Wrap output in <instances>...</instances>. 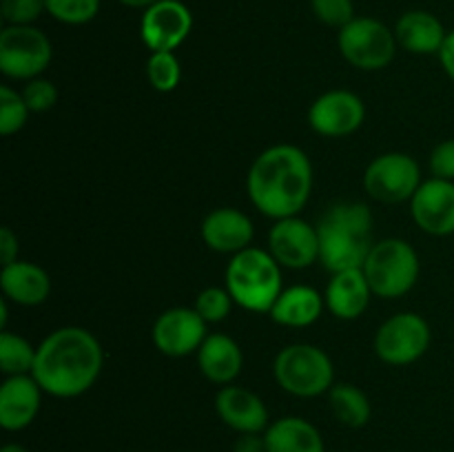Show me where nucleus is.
<instances>
[{
	"mask_svg": "<svg viewBox=\"0 0 454 452\" xmlns=\"http://www.w3.org/2000/svg\"><path fill=\"white\" fill-rule=\"evenodd\" d=\"M102 363L105 353L98 337L87 328L65 326L40 341L31 377L51 397L71 399L96 384Z\"/></svg>",
	"mask_w": 454,
	"mask_h": 452,
	"instance_id": "obj_1",
	"label": "nucleus"
},
{
	"mask_svg": "<svg viewBox=\"0 0 454 452\" xmlns=\"http://www.w3.org/2000/svg\"><path fill=\"white\" fill-rule=\"evenodd\" d=\"M253 207L270 220L293 217L313 191V164L295 144H275L253 160L247 177Z\"/></svg>",
	"mask_w": 454,
	"mask_h": 452,
	"instance_id": "obj_2",
	"label": "nucleus"
},
{
	"mask_svg": "<svg viewBox=\"0 0 454 452\" xmlns=\"http://www.w3.org/2000/svg\"><path fill=\"white\" fill-rule=\"evenodd\" d=\"M319 261L331 273L362 269L372 251V213L364 202H337L317 222Z\"/></svg>",
	"mask_w": 454,
	"mask_h": 452,
	"instance_id": "obj_3",
	"label": "nucleus"
},
{
	"mask_svg": "<svg viewBox=\"0 0 454 452\" xmlns=\"http://www.w3.org/2000/svg\"><path fill=\"white\" fill-rule=\"evenodd\" d=\"M226 288L242 308L251 313H270L284 291L282 266L264 248L248 246L229 261Z\"/></svg>",
	"mask_w": 454,
	"mask_h": 452,
	"instance_id": "obj_4",
	"label": "nucleus"
},
{
	"mask_svg": "<svg viewBox=\"0 0 454 452\" xmlns=\"http://www.w3.org/2000/svg\"><path fill=\"white\" fill-rule=\"evenodd\" d=\"M371 291L381 300H397L419 279V255L415 248L399 238H388L375 242L362 266Z\"/></svg>",
	"mask_w": 454,
	"mask_h": 452,
	"instance_id": "obj_5",
	"label": "nucleus"
},
{
	"mask_svg": "<svg viewBox=\"0 0 454 452\" xmlns=\"http://www.w3.org/2000/svg\"><path fill=\"white\" fill-rule=\"evenodd\" d=\"M273 375L279 388L293 397H319L335 384L331 357L313 344H291L278 353Z\"/></svg>",
	"mask_w": 454,
	"mask_h": 452,
	"instance_id": "obj_6",
	"label": "nucleus"
},
{
	"mask_svg": "<svg viewBox=\"0 0 454 452\" xmlns=\"http://www.w3.org/2000/svg\"><path fill=\"white\" fill-rule=\"evenodd\" d=\"M53 47L34 25H7L0 31V71L12 80L40 78L51 65Z\"/></svg>",
	"mask_w": 454,
	"mask_h": 452,
	"instance_id": "obj_7",
	"label": "nucleus"
},
{
	"mask_svg": "<svg viewBox=\"0 0 454 452\" xmlns=\"http://www.w3.org/2000/svg\"><path fill=\"white\" fill-rule=\"evenodd\" d=\"M337 44L348 65L362 71H380L393 62L397 53V38L388 25L377 18L357 16L340 29Z\"/></svg>",
	"mask_w": 454,
	"mask_h": 452,
	"instance_id": "obj_8",
	"label": "nucleus"
},
{
	"mask_svg": "<svg viewBox=\"0 0 454 452\" xmlns=\"http://www.w3.org/2000/svg\"><path fill=\"white\" fill-rule=\"evenodd\" d=\"M421 168L408 153H381L372 160L364 173V189L381 204L411 202L421 186Z\"/></svg>",
	"mask_w": 454,
	"mask_h": 452,
	"instance_id": "obj_9",
	"label": "nucleus"
},
{
	"mask_svg": "<svg viewBox=\"0 0 454 452\" xmlns=\"http://www.w3.org/2000/svg\"><path fill=\"white\" fill-rule=\"evenodd\" d=\"M430 348V326L421 315L397 313L375 335V353L390 366L415 363Z\"/></svg>",
	"mask_w": 454,
	"mask_h": 452,
	"instance_id": "obj_10",
	"label": "nucleus"
},
{
	"mask_svg": "<svg viewBox=\"0 0 454 452\" xmlns=\"http://www.w3.org/2000/svg\"><path fill=\"white\" fill-rule=\"evenodd\" d=\"M207 337V322L202 315L184 306L164 310L151 331L153 346L167 357H189L198 353Z\"/></svg>",
	"mask_w": 454,
	"mask_h": 452,
	"instance_id": "obj_11",
	"label": "nucleus"
},
{
	"mask_svg": "<svg viewBox=\"0 0 454 452\" xmlns=\"http://www.w3.org/2000/svg\"><path fill=\"white\" fill-rule=\"evenodd\" d=\"M193 29V13L182 0H160L145 9L140 22L142 43L151 53L176 51Z\"/></svg>",
	"mask_w": 454,
	"mask_h": 452,
	"instance_id": "obj_12",
	"label": "nucleus"
},
{
	"mask_svg": "<svg viewBox=\"0 0 454 452\" xmlns=\"http://www.w3.org/2000/svg\"><path fill=\"white\" fill-rule=\"evenodd\" d=\"M269 253L282 269H309L319 260L317 226L297 215L275 220L269 233Z\"/></svg>",
	"mask_w": 454,
	"mask_h": 452,
	"instance_id": "obj_13",
	"label": "nucleus"
},
{
	"mask_svg": "<svg viewBox=\"0 0 454 452\" xmlns=\"http://www.w3.org/2000/svg\"><path fill=\"white\" fill-rule=\"evenodd\" d=\"M366 118L362 97L346 89L326 91L310 105L309 124L324 137H346L357 131Z\"/></svg>",
	"mask_w": 454,
	"mask_h": 452,
	"instance_id": "obj_14",
	"label": "nucleus"
},
{
	"mask_svg": "<svg viewBox=\"0 0 454 452\" xmlns=\"http://www.w3.org/2000/svg\"><path fill=\"white\" fill-rule=\"evenodd\" d=\"M411 213L415 224L424 233L434 238H446L454 233V182L430 180L421 182L411 199Z\"/></svg>",
	"mask_w": 454,
	"mask_h": 452,
	"instance_id": "obj_15",
	"label": "nucleus"
},
{
	"mask_svg": "<svg viewBox=\"0 0 454 452\" xmlns=\"http://www.w3.org/2000/svg\"><path fill=\"white\" fill-rule=\"evenodd\" d=\"M38 381L31 375H13L0 386V425L9 433L25 430L35 421L43 403Z\"/></svg>",
	"mask_w": 454,
	"mask_h": 452,
	"instance_id": "obj_16",
	"label": "nucleus"
},
{
	"mask_svg": "<svg viewBox=\"0 0 454 452\" xmlns=\"http://www.w3.org/2000/svg\"><path fill=\"white\" fill-rule=\"evenodd\" d=\"M253 235H255V229H253L251 217L239 208H215L202 222L204 244L217 253L238 255L251 246Z\"/></svg>",
	"mask_w": 454,
	"mask_h": 452,
	"instance_id": "obj_17",
	"label": "nucleus"
},
{
	"mask_svg": "<svg viewBox=\"0 0 454 452\" xmlns=\"http://www.w3.org/2000/svg\"><path fill=\"white\" fill-rule=\"evenodd\" d=\"M215 410L220 419L239 434L266 433L270 425L266 403L242 386H224L215 397Z\"/></svg>",
	"mask_w": 454,
	"mask_h": 452,
	"instance_id": "obj_18",
	"label": "nucleus"
},
{
	"mask_svg": "<svg viewBox=\"0 0 454 452\" xmlns=\"http://www.w3.org/2000/svg\"><path fill=\"white\" fill-rule=\"evenodd\" d=\"M371 284H368L366 275L362 269H350L333 273L331 282H328L326 292H324V301H326L328 310L340 319H357L364 315V310L371 304Z\"/></svg>",
	"mask_w": 454,
	"mask_h": 452,
	"instance_id": "obj_19",
	"label": "nucleus"
},
{
	"mask_svg": "<svg viewBox=\"0 0 454 452\" xmlns=\"http://www.w3.org/2000/svg\"><path fill=\"white\" fill-rule=\"evenodd\" d=\"M393 31L399 47L417 53V56H433V53L439 56L443 40L448 35L442 20L434 13L424 12V9H412V12L403 13Z\"/></svg>",
	"mask_w": 454,
	"mask_h": 452,
	"instance_id": "obj_20",
	"label": "nucleus"
},
{
	"mask_svg": "<svg viewBox=\"0 0 454 452\" xmlns=\"http://www.w3.org/2000/svg\"><path fill=\"white\" fill-rule=\"evenodd\" d=\"M198 366L211 384L229 386L242 372L244 355L238 341L229 335L213 332L198 350Z\"/></svg>",
	"mask_w": 454,
	"mask_h": 452,
	"instance_id": "obj_21",
	"label": "nucleus"
},
{
	"mask_svg": "<svg viewBox=\"0 0 454 452\" xmlns=\"http://www.w3.org/2000/svg\"><path fill=\"white\" fill-rule=\"evenodd\" d=\"M0 288L4 297L20 306H40L51 292L47 270L31 261H12L0 270Z\"/></svg>",
	"mask_w": 454,
	"mask_h": 452,
	"instance_id": "obj_22",
	"label": "nucleus"
},
{
	"mask_svg": "<svg viewBox=\"0 0 454 452\" xmlns=\"http://www.w3.org/2000/svg\"><path fill=\"white\" fill-rule=\"evenodd\" d=\"M266 452H326L319 430L301 417H282L264 433Z\"/></svg>",
	"mask_w": 454,
	"mask_h": 452,
	"instance_id": "obj_23",
	"label": "nucleus"
},
{
	"mask_svg": "<svg viewBox=\"0 0 454 452\" xmlns=\"http://www.w3.org/2000/svg\"><path fill=\"white\" fill-rule=\"evenodd\" d=\"M324 297L313 286H291L284 288L282 295L270 308V317L279 326L306 328L319 319L324 310Z\"/></svg>",
	"mask_w": 454,
	"mask_h": 452,
	"instance_id": "obj_24",
	"label": "nucleus"
},
{
	"mask_svg": "<svg viewBox=\"0 0 454 452\" xmlns=\"http://www.w3.org/2000/svg\"><path fill=\"white\" fill-rule=\"evenodd\" d=\"M328 403L333 415L346 428H364L371 421L372 406L368 394L353 384H333L328 390Z\"/></svg>",
	"mask_w": 454,
	"mask_h": 452,
	"instance_id": "obj_25",
	"label": "nucleus"
},
{
	"mask_svg": "<svg viewBox=\"0 0 454 452\" xmlns=\"http://www.w3.org/2000/svg\"><path fill=\"white\" fill-rule=\"evenodd\" d=\"M35 353H38V348H34L25 337L13 335L9 331L0 332V368L7 377L31 375Z\"/></svg>",
	"mask_w": 454,
	"mask_h": 452,
	"instance_id": "obj_26",
	"label": "nucleus"
},
{
	"mask_svg": "<svg viewBox=\"0 0 454 452\" xmlns=\"http://www.w3.org/2000/svg\"><path fill=\"white\" fill-rule=\"evenodd\" d=\"M146 78L151 87L160 93L176 91L182 80L180 60L173 51H155L149 56L146 62Z\"/></svg>",
	"mask_w": 454,
	"mask_h": 452,
	"instance_id": "obj_27",
	"label": "nucleus"
},
{
	"mask_svg": "<svg viewBox=\"0 0 454 452\" xmlns=\"http://www.w3.org/2000/svg\"><path fill=\"white\" fill-rule=\"evenodd\" d=\"M44 9L62 25H87L100 12V0H44Z\"/></svg>",
	"mask_w": 454,
	"mask_h": 452,
	"instance_id": "obj_28",
	"label": "nucleus"
},
{
	"mask_svg": "<svg viewBox=\"0 0 454 452\" xmlns=\"http://www.w3.org/2000/svg\"><path fill=\"white\" fill-rule=\"evenodd\" d=\"M29 106H27L22 93H18L16 89L3 84L0 87V133L3 136H13V133L20 131L27 124L29 118Z\"/></svg>",
	"mask_w": 454,
	"mask_h": 452,
	"instance_id": "obj_29",
	"label": "nucleus"
},
{
	"mask_svg": "<svg viewBox=\"0 0 454 452\" xmlns=\"http://www.w3.org/2000/svg\"><path fill=\"white\" fill-rule=\"evenodd\" d=\"M231 306H233V297H231L229 288H204L195 300V310L202 315L207 323L224 322L231 313Z\"/></svg>",
	"mask_w": 454,
	"mask_h": 452,
	"instance_id": "obj_30",
	"label": "nucleus"
},
{
	"mask_svg": "<svg viewBox=\"0 0 454 452\" xmlns=\"http://www.w3.org/2000/svg\"><path fill=\"white\" fill-rule=\"evenodd\" d=\"M315 18L326 27L344 29L350 20H355V3L353 0H310Z\"/></svg>",
	"mask_w": 454,
	"mask_h": 452,
	"instance_id": "obj_31",
	"label": "nucleus"
},
{
	"mask_svg": "<svg viewBox=\"0 0 454 452\" xmlns=\"http://www.w3.org/2000/svg\"><path fill=\"white\" fill-rule=\"evenodd\" d=\"M22 97H25L27 106L31 113H44V111L53 109L58 102V89L56 84L49 82L44 78H34L25 84L22 89Z\"/></svg>",
	"mask_w": 454,
	"mask_h": 452,
	"instance_id": "obj_32",
	"label": "nucleus"
},
{
	"mask_svg": "<svg viewBox=\"0 0 454 452\" xmlns=\"http://www.w3.org/2000/svg\"><path fill=\"white\" fill-rule=\"evenodd\" d=\"M44 9V0H3L0 13L7 25H34Z\"/></svg>",
	"mask_w": 454,
	"mask_h": 452,
	"instance_id": "obj_33",
	"label": "nucleus"
},
{
	"mask_svg": "<svg viewBox=\"0 0 454 452\" xmlns=\"http://www.w3.org/2000/svg\"><path fill=\"white\" fill-rule=\"evenodd\" d=\"M430 173L439 180L454 182V140H443L430 153Z\"/></svg>",
	"mask_w": 454,
	"mask_h": 452,
	"instance_id": "obj_34",
	"label": "nucleus"
},
{
	"mask_svg": "<svg viewBox=\"0 0 454 452\" xmlns=\"http://www.w3.org/2000/svg\"><path fill=\"white\" fill-rule=\"evenodd\" d=\"M18 260V235L9 226L0 229V261L3 266Z\"/></svg>",
	"mask_w": 454,
	"mask_h": 452,
	"instance_id": "obj_35",
	"label": "nucleus"
},
{
	"mask_svg": "<svg viewBox=\"0 0 454 452\" xmlns=\"http://www.w3.org/2000/svg\"><path fill=\"white\" fill-rule=\"evenodd\" d=\"M235 452H266V439L262 433H244L235 441Z\"/></svg>",
	"mask_w": 454,
	"mask_h": 452,
	"instance_id": "obj_36",
	"label": "nucleus"
},
{
	"mask_svg": "<svg viewBox=\"0 0 454 452\" xmlns=\"http://www.w3.org/2000/svg\"><path fill=\"white\" fill-rule=\"evenodd\" d=\"M439 60H442V66L448 74V78L454 82V29L448 31L446 40H443V47L442 51H439Z\"/></svg>",
	"mask_w": 454,
	"mask_h": 452,
	"instance_id": "obj_37",
	"label": "nucleus"
},
{
	"mask_svg": "<svg viewBox=\"0 0 454 452\" xmlns=\"http://www.w3.org/2000/svg\"><path fill=\"white\" fill-rule=\"evenodd\" d=\"M120 4H124V7H131V9H149L151 4L160 3V0H118Z\"/></svg>",
	"mask_w": 454,
	"mask_h": 452,
	"instance_id": "obj_38",
	"label": "nucleus"
},
{
	"mask_svg": "<svg viewBox=\"0 0 454 452\" xmlns=\"http://www.w3.org/2000/svg\"><path fill=\"white\" fill-rule=\"evenodd\" d=\"M0 452H29V450L22 446H18V443H7V446H4Z\"/></svg>",
	"mask_w": 454,
	"mask_h": 452,
	"instance_id": "obj_39",
	"label": "nucleus"
}]
</instances>
